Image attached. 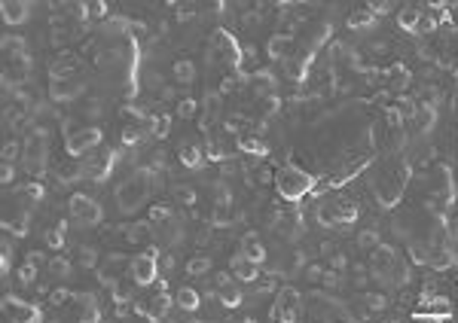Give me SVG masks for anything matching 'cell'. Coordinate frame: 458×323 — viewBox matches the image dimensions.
<instances>
[{
    "label": "cell",
    "instance_id": "8",
    "mask_svg": "<svg viewBox=\"0 0 458 323\" xmlns=\"http://www.w3.org/2000/svg\"><path fill=\"white\" fill-rule=\"evenodd\" d=\"M232 266H235V272H238V278H241V281H254V278H257V262L245 259L241 253L232 259Z\"/></svg>",
    "mask_w": 458,
    "mask_h": 323
},
{
    "label": "cell",
    "instance_id": "17",
    "mask_svg": "<svg viewBox=\"0 0 458 323\" xmlns=\"http://www.w3.org/2000/svg\"><path fill=\"white\" fill-rule=\"evenodd\" d=\"M180 162L183 165H190V168H196L202 159H199V150L196 146H180Z\"/></svg>",
    "mask_w": 458,
    "mask_h": 323
},
{
    "label": "cell",
    "instance_id": "22",
    "mask_svg": "<svg viewBox=\"0 0 458 323\" xmlns=\"http://www.w3.org/2000/svg\"><path fill=\"white\" fill-rule=\"evenodd\" d=\"M64 229H67V223H61V226H58L55 232H49V238H46V241H49V247H52V250H58V247L64 244V235H61Z\"/></svg>",
    "mask_w": 458,
    "mask_h": 323
},
{
    "label": "cell",
    "instance_id": "25",
    "mask_svg": "<svg viewBox=\"0 0 458 323\" xmlns=\"http://www.w3.org/2000/svg\"><path fill=\"white\" fill-rule=\"evenodd\" d=\"M168 217V208H162V204H153L150 208V223H162Z\"/></svg>",
    "mask_w": 458,
    "mask_h": 323
},
{
    "label": "cell",
    "instance_id": "30",
    "mask_svg": "<svg viewBox=\"0 0 458 323\" xmlns=\"http://www.w3.org/2000/svg\"><path fill=\"white\" fill-rule=\"evenodd\" d=\"M122 140H125V143H134V140H138V131H134V128H128V131H125V137H122Z\"/></svg>",
    "mask_w": 458,
    "mask_h": 323
},
{
    "label": "cell",
    "instance_id": "3",
    "mask_svg": "<svg viewBox=\"0 0 458 323\" xmlns=\"http://www.w3.org/2000/svg\"><path fill=\"white\" fill-rule=\"evenodd\" d=\"M101 140V131L98 128H92V131H83V134H73L70 140H67V153L70 156H83L89 146H95Z\"/></svg>",
    "mask_w": 458,
    "mask_h": 323
},
{
    "label": "cell",
    "instance_id": "13",
    "mask_svg": "<svg viewBox=\"0 0 458 323\" xmlns=\"http://www.w3.org/2000/svg\"><path fill=\"white\" fill-rule=\"evenodd\" d=\"M208 269H211V259H205V256H196V259L186 262V272H190L193 278H196V275H205Z\"/></svg>",
    "mask_w": 458,
    "mask_h": 323
},
{
    "label": "cell",
    "instance_id": "14",
    "mask_svg": "<svg viewBox=\"0 0 458 323\" xmlns=\"http://www.w3.org/2000/svg\"><path fill=\"white\" fill-rule=\"evenodd\" d=\"M73 70V61H70V55H61L55 64H52V76L58 79V76H64V73H70Z\"/></svg>",
    "mask_w": 458,
    "mask_h": 323
},
{
    "label": "cell",
    "instance_id": "26",
    "mask_svg": "<svg viewBox=\"0 0 458 323\" xmlns=\"http://www.w3.org/2000/svg\"><path fill=\"white\" fill-rule=\"evenodd\" d=\"M64 299H70V293L61 287V290H52V296H49V302L52 305H64Z\"/></svg>",
    "mask_w": 458,
    "mask_h": 323
},
{
    "label": "cell",
    "instance_id": "20",
    "mask_svg": "<svg viewBox=\"0 0 458 323\" xmlns=\"http://www.w3.org/2000/svg\"><path fill=\"white\" fill-rule=\"evenodd\" d=\"M79 266H83V269L98 266V253H95L92 247H79Z\"/></svg>",
    "mask_w": 458,
    "mask_h": 323
},
{
    "label": "cell",
    "instance_id": "31",
    "mask_svg": "<svg viewBox=\"0 0 458 323\" xmlns=\"http://www.w3.org/2000/svg\"><path fill=\"white\" fill-rule=\"evenodd\" d=\"M9 180H12V168L6 165V168H3V183H9Z\"/></svg>",
    "mask_w": 458,
    "mask_h": 323
},
{
    "label": "cell",
    "instance_id": "23",
    "mask_svg": "<svg viewBox=\"0 0 458 323\" xmlns=\"http://www.w3.org/2000/svg\"><path fill=\"white\" fill-rule=\"evenodd\" d=\"M220 296H223V305H226V308H235V305L241 302V296H238L235 290H229V287H223V290H220Z\"/></svg>",
    "mask_w": 458,
    "mask_h": 323
},
{
    "label": "cell",
    "instance_id": "5",
    "mask_svg": "<svg viewBox=\"0 0 458 323\" xmlns=\"http://www.w3.org/2000/svg\"><path fill=\"white\" fill-rule=\"evenodd\" d=\"M141 195H144V183H138V180H131L128 186H122L119 189V201H122V208L128 211V208H134L138 201H141Z\"/></svg>",
    "mask_w": 458,
    "mask_h": 323
},
{
    "label": "cell",
    "instance_id": "10",
    "mask_svg": "<svg viewBox=\"0 0 458 323\" xmlns=\"http://www.w3.org/2000/svg\"><path fill=\"white\" fill-rule=\"evenodd\" d=\"M79 92H83V85H79V82H70V85L52 82V98H58V101H64V98H76Z\"/></svg>",
    "mask_w": 458,
    "mask_h": 323
},
{
    "label": "cell",
    "instance_id": "1",
    "mask_svg": "<svg viewBox=\"0 0 458 323\" xmlns=\"http://www.w3.org/2000/svg\"><path fill=\"white\" fill-rule=\"evenodd\" d=\"M70 214H73L79 223H98V220H101V208H98L89 195H73V198H70Z\"/></svg>",
    "mask_w": 458,
    "mask_h": 323
},
{
    "label": "cell",
    "instance_id": "27",
    "mask_svg": "<svg viewBox=\"0 0 458 323\" xmlns=\"http://www.w3.org/2000/svg\"><path fill=\"white\" fill-rule=\"evenodd\" d=\"M284 49H287V43H284V40H281V37H278V40H272V46H269V52H272V55H275V58H278V55H281V52H284Z\"/></svg>",
    "mask_w": 458,
    "mask_h": 323
},
{
    "label": "cell",
    "instance_id": "16",
    "mask_svg": "<svg viewBox=\"0 0 458 323\" xmlns=\"http://www.w3.org/2000/svg\"><path fill=\"white\" fill-rule=\"evenodd\" d=\"M168 128H171L168 116H156L153 119V137H168Z\"/></svg>",
    "mask_w": 458,
    "mask_h": 323
},
{
    "label": "cell",
    "instance_id": "9",
    "mask_svg": "<svg viewBox=\"0 0 458 323\" xmlns=\"http://www.w3.org/2000/svg\"><path fill=\"white\" fill-rule=\"evenodd\" d=\"M3 18L6 21H24L28 18V6L24 3H3Z\"/></svg>",
    "mask_w": 458,
    "mask_h": 323
},
{
    "label": "cell",
    "instance_id": "18",
    "mask_svg": "<svg viewBox=\"0 0 458 323\" xmlns=\"http://www.w3.org/2000/svg\"><path fill=\"white\" fill-rule=\"evenodd\" d=\"M37 269H40V266H34V262H28V259H24V266L18 269L21 284H34V281H37Z\"/></svg>",
    "mask_w": 458,
    "mask_h": 323
},
{
    "label": "cell",
    "instance_id": "21",
    "mask_svg": "<svg viewBox=\"0 0 458 323\" xmlns=\"http://www.w3.org/2000/svg\"><path fill=\"white\" fill-rule=\"evenodd\" d=\"M177 116H180V119H190V116H196V101H193V98H183V101L177 104Z\"/></svg>",
    "mask_w": 458,
    "mask_h": 323
},
{
    "label": "cell",
    "instance_id": "4",
    "mask_svg": "<svg viewBox=\"0 0 458 323\" xmlns=\"http://www.w3.org/2000/svg\"><path fill=\"white\" fill-rule=\"evenodd\" d=\"M168 308H171V299H168L165 293H159V296H153V299H150V305L144 308V317H153V320H162V317L168 314Z\"/></svg>",
    "mask_w": 458,
    "mask_h": 323
},
{
    "label": "cell",
    "instance_id": "29",
    "mask_svg": "<svg viewBox=\"0 0 458 323\" xmlns=\"http://www.w3.org/2000/svg\"><path fill=\"white\" fill-rule=\"evenodd\" d=\"M370 308H376V311L385 308V299H382V296H370Z\"/></svg>",
    "mask_w": 458,
    "mask_h": 323
},
{
    "label": "cell",
    "instance_id": "11",
    "mask_svg": "<svg viewBox=\"0 0 458 323\" xmlns=\"http://www.w3.org/2000/svg\"><path fill=\"white\" fill-rule=\"evenodd\" d=\"M241 247H245V253H248L251 262H260V259H263V247H260V241H257V235H245Z\"/></svg>",
    "mask_w": 458,
    "mask_h": 323
},
{
    "label": "cell",
    "instance_id": "6",
    "mask_svg": "<svg viewBox=\"0 0 458 323\" xmlns=\"http://www.w3.org/2000/svg\"><path fill=\"white\" fill-rule=\"evenodd\" d=\"M174 302H177L180 311H196V308H199V293L190 290V287H180L177 296H174Z\"/></svg>",
    "mask_w": 458,
    "mask_h": 323
},
{
    "label": "cell",
    "instance_id": "15",
    "mask_svg": "<svg viewBox=\"0 0 458 323\" xmlns=\"http://www.w3.org/2000/svg\"><path fill=\"white\" fill-rule=\"evenodd\" d=\"M147 238V226H125V241L128 244H141Z\"/></svg>",
    "mask_w": 458,
    "mask_h": 323
},
{
    "label": "cell",
    "instance_id": "12",
    "mask_svg": "<svg viewBox=\"0 0 458 323\" xmlns=\"http://www.w3.org/2000/svg\"><path fill=\"white\" fill-rule=\"evenodd\" d=\"M193 73H196V70H193V64H190V61H183V58H180V61H174V79H177V82H190V79H193Z\"/></svg>",
    "mask_w": 458,
    "mask_h": 323
},
{
    "label": "cell",
    "instance_id": "28",
    "mask_svg": "<svg viewBox=\"0 0 458 323\" xmlns=\"http://www.w3.org/2000/svg\"><path fill=\"white\" fill-rule=\"evenodd\" d=\"M177 195H180L183 204H196V192L193 189H177Z\"/></svg>",
    "mask_w": 458,
    "mask_h": 323
},
{
    "label": "cell",
    "instance_id": "19",
    "mask_svg": "<svg viewBox=\"0 0 458 323\" xmlns=\"http://www.w3.org/2000/svg\"><path fill=\"white\" fill-rule=\"evenodd\" d=\"M58 177H61V183H73V180L79 177V168H76V165H67V162H64V165L58 168Z\"/></svg>",
    "mask_w": 458,
    "mask_h": 323
},
{
    "label": "cell",
    "instance_id": "2",
    "mask_svg": "<svg viewBox=\"0 0 458 323\" xmlns=\"http://www.w3.org/2000/svg\"><path fill=\"white\" fill-rule=\"evenodd\" d=\"M156 250H150L144 259H134V266H131V272H134V281L141 284V287H147L153 278H156Z\"/></svg>",
    "mask_w": 458,
    "mask_h": 323
},
{
    "label": "cell",
    "instance_id": "24",
    "mask_svg": "<svg viewBox=\"0 0 458 323\" xmlns=\"http://www.w3.org/2000/svg\"><path fill=\"white\" fill-rule=\"evenodd\" d=\"M49 269H52L55 275H67V272H70V262H67V259H61V256H55V259L49 262Z\"/></svg>",
    "mask_w": 458,
    "mask_h": 323
},
{
    "label": "cell",
    "instance_id": "7",
    "mask_svg": "<svg viewBox=\"0 0 458 323\" xmlns=\"http://www.w3.org/2000/svg\"><path fill=\"white\" fill-rule=\"evenodd\" d=\"M6 317H12V320H37L40 314H37L34 308L21 305V302H18V308H15V302H12V299H6Z\"/></svg>",
    "mask_w": 458,
    "mask_h": 323
}]
</instances>
